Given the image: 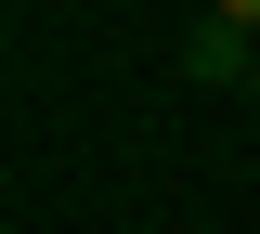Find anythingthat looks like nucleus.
Returning a JSON list of instances; mask_svg holds the SVG:
<instances>
[{
	"mask_svg": "<svg viewBox=\"0 0 260 234\" xmlns=\"http://www.w3.org/2000/svg\"><path fill=\"white\" fill-rule=\"evenodd\" d=\"M182 78H195V91H234V78H260V26H234V13H208V26L182 39Z\"/></svg>",
	"mask_w": 260,
	"mask_h": 234,
	"instance_id": "obj_1",
	"label": "nucleus"
},
{
	"mask_svg": "<svg viewBox=\"0 0 260 234\" xmlns=\"http://www.w3.org/2000/svg\"><path fill=\"white\" fill-rule=\"evenodd\" d=\"M208 13H234V26H260V0H208Z\"/></svg>",
	"mask_w": 260,
	"mask_h": 234,
	"instance_id": "obj_2",
	"label": "nucleus"
},
{
	"mask_svg": "<svg viewBox=\"0 0 260 234\" xmlns=\"http://www.w3.org/2000/svg\"><path fill=\"white\" fill-rule=\"evenodd\" d=\"M247 104H260V78H247Z\"/></svg>",
	"mask_w": 260,
	"mask_h": 234,
	"instance_id": "obj_3",
	"label": "nucleus"
}]
</instances>
